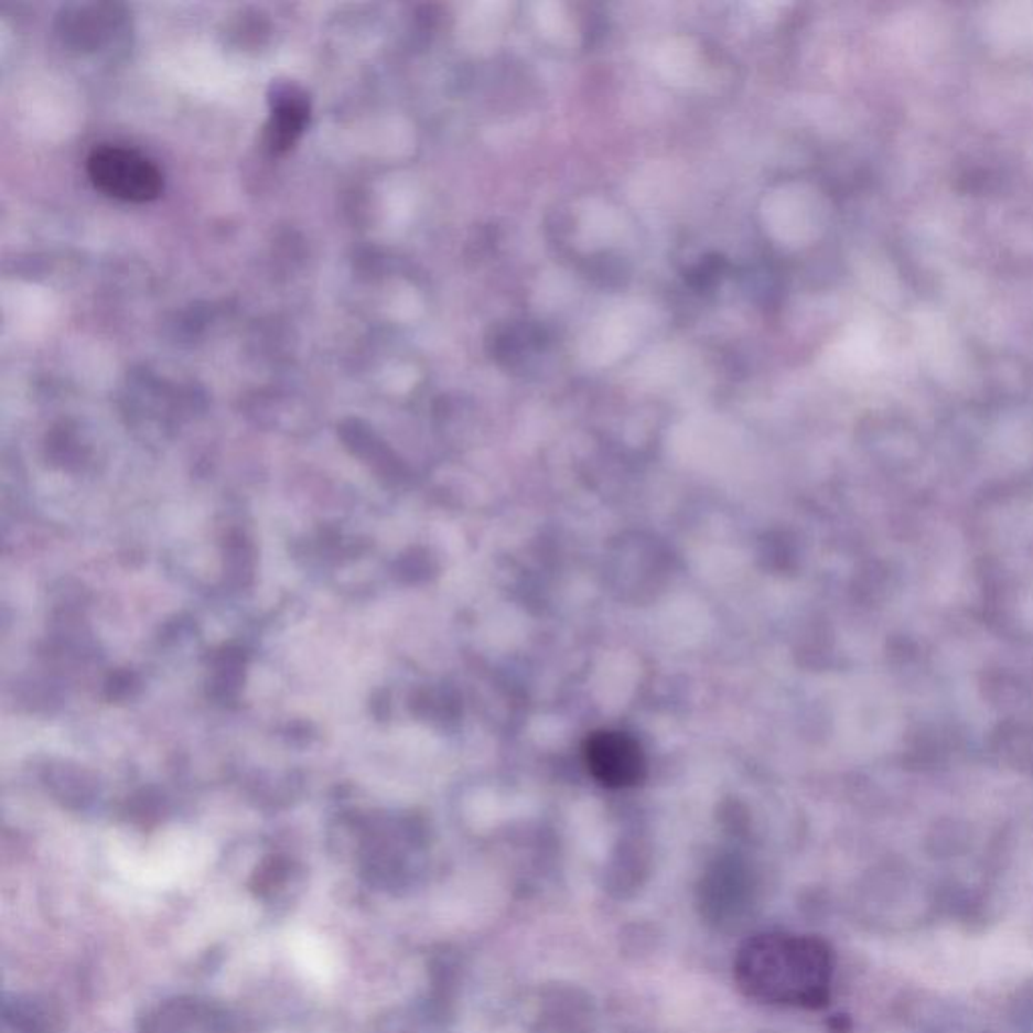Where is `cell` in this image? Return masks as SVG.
Here are the masks:
<instances>
[{"label":"cell","instance_id":"2","mask_svg":"<svg viewBox=\"0 0 1033 1033\" xmlns=\"http://www.w3.org/2000/svg\"><path fill=\"white\" fill-rule=\"evenodd\" d=\"M87 174L97 191L126 203H150L164 191V176L152 160L118 146L94 150L87 158Z\"/></svg>","mask_w":1033,"mask_h":1033},{"label":"cell","instance_id":"1","mask_svg":"<svg viewBox=\"0 0 1033 1033\" xmlns=\"http://www.w3.org/2000/svg\"><path fill=\"white\" fill-rule=\"evenodd\" d=\"M831 953L821 940L785 933L749 938L735 961L739 987L773 1005L820 1008L830 993Z\"/></svg>","mask_w":1033,"mask_h":1033},{"label":"cell","instance_id":"6","mask_svg":"<svg viewBox=\"0 0 1033 1033\" xmlns=\"http://www.w3.org/2000/svg\"><path fill=\"white\" fill-rule=\"evenodd\" d=\"M310 119V104L293 87H283L275 94L273 114L269 121V146L273 152H286L305 130Z\"/></svg>","mask_w":1033,"mask_h":1033},{"label":"cell","instance_id":"4","mask_svg":"<svg viewBox=\"0 0 1033 1033\" xmlns=\"http://www.w3.org/2000/svg\"><path fill=\"white\" fill-rule=\"evenodd\" d=\"M140 1033H230L223 1010L203 999H166L140 1020Z\"/></svg>","mask_w":1033,"mask_h":1033},{"label":"cell","instance_id":"3","mask_svg":"<svg viewBox=\"0 0 1033 1033\" xmlns=\"http://www.w3.org/2000/svg\"><path fill=\"white\" fill-rule=\"evenodd\" d=\"M583 760L588 772L612 789L641 784L646 773L641 743L620 731H598L590 736L583 747Z\"/></svg>","mask_w":1033,"mask_h":1033},{"label":"cell","instance_id":"5","mask_svg":"<svg viewBox=\"0 0 1033 1033\" xmlns=\"http://www.w3.org/2000/svg\"><path fill=\"white\" fill-rule=\"evenodd\" d=\"M2 1011L12 1033H65L63 1011L45 996H12L4 999Z\"/></svg>","mask_w":1033,"mask_h":1033},{"label":"cell","instance_id":"7","mask_svg":"<svg viewBox=\"0 0 1033 1033\" xmlns=\"http://www.w3.org/2000/svg\"><path fill=\"white\" fill-rule=\"evenodd\" d=\"M299 879L291 864L273 860L255 872L250 880V891L259 903L269 908H283L298 901Z\"/></svg>","mask_w":1033,"mask_h":1033}]
</instances>
